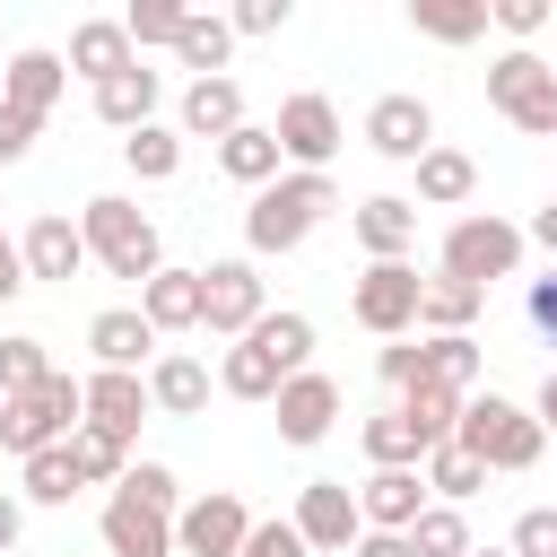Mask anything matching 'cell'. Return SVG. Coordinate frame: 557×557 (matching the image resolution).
I'll return each instance as SVG.
<instances>
[{
  "instance_id": "1",
  "label": "cell",
  "mask_w": 557,
  "mask_h": 557,
  "mask_svg": "<svg viewBox=\"0 0 557 557\" xmlns=\"http://www.w3.org/2000/svg\"><path fill=\"white\" fill-rule=\"evenodd\" d=\"M78 426H87V383H78V374H61V366H52L35 392H9V400H0V444H9L17 461H35V453L70 444Z\"/></svg>"
},
{
  "instance_id": "2",
  "label": "cell",
  "mask_w": 557,
  "mask_h": 557,
  "mask_svg": "<svg viewBox=\"0 0 557 557\" xmlns=\"http://www.w3.org/2000/svg\"><path fill=\"white\" fill-rule=\"evenodd\" d=\"M331 209H339L331 174H278L270 191H252V209H244V244H252V252H296Z\"/></svg>"
},
{
  "instance_id": "3",
  "label": "cell",
  "mask_w": 557,
  "mask_h": 557,
  "mask_svg": "<svg viewBox=\"0 0 557 557\" xmlns=\"http://www.w3.org/2000/svg\"><path fill=\"white\" fill-rule=\"evenodd\" d=\"M453 444L479 461V470H531L540 453H548V426L522 409V400H505V392H487V400H470L461 409V426H453Z\"/></svg>"
},
{
  "instance_id": "4",
  "label": "cell",
  "mask_w": 557,
  "mask_h": 557,
  "mask_svg": "<svg viewBox=\"0 0 557 557\" xmlns=\"http://www.w3.org/2000/svg\"><path fill=\"white\" fill-rule=\"evenodd\" d=\"M78 235H87V261H104L113 278H157L165 261H157V226H148V209L139 200H122V191H104V200H87V218H78Z\"/></svg>"
},
{
  "instance_id": "5",
  "label": "cell",
  "mask_w": 557,
  "mask_h": 557,
  "mask_svg": "<svg viewBox=\"0 0 557 557\" xmlns=\"http://www.w3.org/2000/svg\"><path fill=\"white\" fill-rule=\"evenodd\" d=\"M487 104H496L513 131L548 139V131H557V70H548L531 44H513V52H496V61H487Z\"/></svg>"
},
{
  "instance_id": "6",
  "label": "cell",
  "mask_w": 557,
  "mask_h": 557,
  "mask_svg": "<svg viewBox=\"0 0 557 557\" xmlns=\"http://www.w3.org/2000/svg\"><path fill=\"white\" fill-rule=\"evenodd\" d=\"M513 270H522V226H505V218H453L444 278H470L487 296V278H513Z\"/></svg>"
},
{
  "instance_id": "7",
  "label": "cell",
  "mask_w": 557,
  "mask_h": 557,
  "mask_svg": "<svg viewBox=\"0 0 557 557\" xmlns=\"http://www.w3.org/2000/svg\"><path fill=\"white\" fill-rule=\"evenodd\" d=\"M287 522L305 531V548H313V557H348V548L366 540V513H357V487H348V479H305Z\"/></svg>"
},
{
  "instance_id": "8",
  "label": "cell",
  "mask_w": 557,
  "mask_h": 557,
  "mask_svg": "<svg viewBox=\"0 0 557 557\" xmlns=\"http://www.w3.org/2000/svg\"><path fill=\"white\" fill-rule=\"evenodd\" d=\"M261 313H270V305H261V270H252V252H235V261H209V270H200V331L244 339Z\"/></svg>"
},
{
  "instance_id": "9",
  "label": "cell",
  "mask_w": 557,
  "mask_h": 557,
  "mask_svg": "<svg viewBox=\"0 0 557 557\" xmlns=\"http://www.w3.org/2000/svg\"><path fill=\"white\" fill-rule=\"evenodd\" d=\"M418 296H426V278H418L409 261H366V278L348 287V313H357L374 339H400V331L418 322Z\"/></svg>"
},
{
  "instance_id": "10",
  "label": "cell",
  "mask_w": 557,
  "mask_h": 557,
  "mask_svg": "<svg viewBox=\"0 0 557 557\" xmlns=\"http://www.w3.org/2000/svg\"><path fill=\"white\" fill-rule=\"evenodd\" d=\"M244 540H252V513L226 487H209L174 513V557H244Z\"/></svg>"
},
{
  "instance_id": "11",
  "label": "cell",
  "mask_w": 557,
  "mask_h": 557,
  "mask_svg": "<svg viewBox=\"0 0 557 557\" xmlns=\"http://www.w3.org/2000/svg\"><path fill=\"white\" fill-rule=\"evenodd\" d=\"M270 131H278V148H287L296 174H322V165L339 157V104H331V96H287Z\"/></svg>"
},
{
  "instance_id": "12",
  "label": "cell",
  "mask_w": 557,
  "mask_h": 557,
  "mask_svg": "<svg viewBox=\"0 0 557 557\" xmlns=\"http://www.w3.org/2000/svg\"><path fill=\"white\" fill-rule=\"evenodd\" d=\"M366 148L392 157V165H418V157L435 148V113H426V96H374V104H366Z\"/></svg>"
},
{
  "instance_id": "13",
  "label": "cell",
  "mask_w": 557,
  "mask_h": 557,
  "mask_svg": "<svg viewBox=\"0 0 557 557\" xmlns=\"http://www.w3.org/2000/svg\"><path fill=\"white\" fill-rule=\"evenodd\" d=\"M104 548H113V557H174V513L148 505V496H131V487H113V505H104Z\"/></svg>"
},
{
  "instance_id": "14",
  "label": "cell",
  "mask_w": 557,
  "mask_h": 557,
  "mask_svg": "<svg viewBox=\"0 0 557 557\" xmlns=\"http://www.w3.org/2000/svg\"><path fill=\"white\" fill-rule=\"evenodd\" d=\"M17 252H26V278H44V287H70V278L87 270V235H78L61 209H44V218L17 235Z\"/></svg>"
},
{
  "instance_id": "15",
  "label": "cell",
  "mask_w": 557,
  "mask_h": 557,
  "mask_svg": "<svg viewBox=\"0 0 557 557\" xmlns=\"http://www.w3.org/2000/svg\"><path fill=\"white\" fill-rule=\"evenodd\" d=\"M331 418H339V383H331V374L305 366V374L278 383V435H287V444H322Z\"/></svg>"
},
{
  "instance_id": "16",
  "label": "cell",
  "mask_w": 557,
  "mask_h": 557,
  "mask_svg": "<svg viewBox=\"0 0 557 557\" xmlns=\"http://www.w3.org/2000/svg\"><path fill=\"white\" fill-rule=\"evenodd\" d=\"M157 400H148V374H113V366H96L87 374V426H104V435H139V418H148Z\"/></svg>"
},
{
  "instance_id": "17",
  "label": "cell",
  "mask_w": 557,
  "mask_h": 557,
  "mask_svg": "<svg viewBox=\"0 0 557 557\" xmlns=\"http://www.w3.org/2000/svg\"><path fill=\"white\" fill-rule=\"evenodd\" d=\"M61 87H70V61H61V52H44V44H35V52H17V61L0 70V104H17V113H35V122L61 104Z\"/></svg>"
},
{
  "instance_id": "18",
  "label": "cell",
  "mask_w": 557,
  "mask_h": 557,
  "mask_svg": "<svg viewBox=\"0 0 557 557\" xmlns=\"http://www.w3.org/2000/svg\"><path fill=\"white\" fill-rule=\"evenodd\" d=\"M357 244L374 252V261H409V244H418V200H400V191H374V200H357Z\"/></svg>"
},
{
  "instance_id": "19",
  "label": "cell",
  "mask_w": 557,
  "mask_h": 557,
  "mask_svg": "<svg viewBox=\"0 0 557 557\" xmlns=\"http://www.w3.org/2000/svg\"><path fill=\"white\" fill-rule=\"evenodd\" d=\"M357 513H366V531H418L426 479H418V470H374V479L357 487Z\"/></svg>"
},
{
  "instance_id": "20",
  "label": "cell",
  "mask_w": 557,
  "mask_h": 557,
  "mask_svg": "<svg viewBox=\"0 0 557 557\" xmlns=\"http://www.w3.org/2000/svg\"><path fill=\"white\" fill-rule=\"evenodd\" d=\"M244 131V87L235 78H191L183 87V139H235Z\"/></svg>"
},
{
  "instance_id": "21",
  "label": "cell",
  "mask_w": 557,
  "mask_h": 557,
  "mask_svg": "<svg viewBox=\"0 0 557 557\" xmlns=\"http://www.w3.org/2000/svg\"><path fill=\"white\" fill-rule=\"evenodd\" d=\"M87 348H96V366L139 374V357L157 348V331H148V313H139V305H113V313H96V322H87Z\"/></svg>"
},
{
  "instance_id": "22",
  "label": "cell",
  "mask_w": 557,
  "mask_h": 557,
  "mask_svg": "<svg viewBox=\"0 0 557 557\" xmlns=\"http://www.w3.org/2000/svg\"><path fill=\"white\" fill-rule=\"evenodd\" d=\"M218 165H226L244 191H270V183H278V165H287V148H278V131H270V122H244L235 139H218Z\"/></svg>"
},
{
  "instance_id": "23",
  "label": "cell",
  "mask_w": 557,
  "mask_h": 557,
  "mask_svg": "<svg viewBox=\"0 0 557 557\" xmlns=\"http://www.w3.org/2000/svg\"><path fill=\"white\" fill-rule=\"evenodd\" d=\"M70 70H87L96 87H104V78H122V70H139V52H131L122 17H87V26L70 35Z\"/></svg>"
},
{
  "instance_id": "24",
  "label": "cell",
  "mask_w": 557,
  "mask_h": 557,
  "mask_svg": "<svg viewBox=\"0 0 557 557\" xmlns=\"http://www.w3.org/2000/svg\"><path fill=\"white\" fill-rule=\"evenodd\" d=\"M139 313L148 331H200V270H157L139 287Z\"/></svg>"
},
{
  "instance_id": "25",
  "label": "cell",
  "mask_w": 557,
  "mask_h": 557,
  "mask_svg": "<svg viewBox=\"0 0 557 557\" xmlns=\"http://www.w3.org/2000/svg\"><path fill=\"white\" fill-rule=\"evenodd\" d=\"M148 400H157L165 418H200V409H209V366H200V357H157V366H148Z\"/></svg>"
},
{
  "instance_id": "26",
  "label": "cell",
  "mask_w": 557,
  "mask_h": 557,
  "mask_svg": "<svg viewBox=\"0 0 557 557\" xmlns=\"http://www.w3.org/2000/svg\"><path fill=\"white\" fill-rule=\"evenodd\" d=\"M96 113H104L122 139L148 131V122H157V70H122V78H104V87H96Z\"/></svg>"
},
{
  "instance_id": "27",
  "label": "cell",
  "mask_w": 557,
  "mask_h": 557,
  "mask_svg": "<svg viewBox=\"0 0 557 557\" xmlns=\"http://www.w3.org/2000/svg\"><path fill=\"white\" fill-rule=\"evenodd\" d=\"M470 191H479V165H470L461 148H426V157H418V200H426V209H461Z\"/></svg>"
},
{
  "instance_id": "28",
  "label": "cell",
  "mask_w": 557,
  "mask_h": 557,
  "mask_svg": "<svg viewBox=\"0 0 557 557\" xmlns=\"http://www.w3.org/2000/svg\"><path fill=\"white\" fill-rule=\"evenodd\" d=\"M479 305H487V296H479L470 278H444V270H435V278H426V296H418V322H426L435 339H453V331H470V322H479Z\"/></svg>"
},
{
  "instance_id": "29",
  "label": "cell",
  "mask_w": 557,
  "mask_h": 557,
  "mask_svg": "<svg viewBox=\"0 0 557 557\" xmlns=\"http://www.w3.org/2000/svg\"><path fill=\"white\" fill-rule=\"evenodd\" d=\"M461 409H470V400H461V392H444V383H409V392H400V418L418 426V444H426V453H435V444H453Z\"/></svg>"
},
{
  "instance_id": "30",
  "label": "cell",
  "mask_w": 557,
  "mask_h": 557,
  "mask_svg": "<svg viewBox=\"0 0 557 557\" xmlns=\"http://www.w3.org/2000/svg\"><path fill=\"white\" fill-rule=\"evenodd\" d=\"M226 52H235V17H183V44H174V61L183 70H200V78H226Z\"/></svg>"
},
{
  "instance_id": "31",
  "label": "cell",
  "mask_w": 557,
  "mask_h": 557,
  "mask_svg": "<svg viewBox=\"0 0 557 557\" xmlns=\"http://www.w3.org/2000/svg\"><path fill=\"white\" fill-rule=\"evenodd\" d=\"M244 339H252L278 374H305V357H313V322H305V313H261Z\"/></svg>"
},
{
  "instance_id": "32",
  "label": "cell",
  "mask_w": 557,
  "mask_h": 557,
  "mask_svg": "<svg viewBox=\"0 0 557 557\" xmlns=\"http://www.w3.org/2000/svg\"><path fill=\"white\" fill-rule=\"evenodd\" d=\"M122 165H131L139 183H174V174H183V131H165V122L131 131V139H122Z\"/></svg>"
},
{
  "instance_id": "33",
  "label": "cell",
  "mask_w": 557,
  "mask_h": 557,
  "mask_svg": "<svg viewBox=\"0 0 557 557\" xmlns=\"http://www.w3.org/2000/svg\"><path fill=\"white\" fill-rule=\"evenodd\" d=\"M479 366H487V348H479L470 331H453V339H426V374H418V383H444V392H461V400H470Z\"/></svg>"
},
{
  "instance_id": "34",
  "label": "cell",
  "mask_w": 557,
  "mask_h": 557,
  "mask_svg": "<svg viewBox=\"0 0 557 557\" xmlns=\"http://www.w3.org/2000/svg\"><path fill=\"white\" fill-rule=\"evenodd\" d=\"M70 461H78L87 487H122V479H131V444L104 435V426H78V435H70Z\"/></svg>"
},
{
  "instance_id": "35",
  "label": "cell",
  "mask_w": 557,
  "mask_h": 557,
  "mask_svg": "<svg viewBox=\"0 0 557 557\" xmlns=\"http://www.w3.org/2000/svg\"><path fill=\"white\" fill-rule=\"evenodd\" d=\"M409 26L435 35V44H470V35H487V0H418Z\"/></svg>"
},
{
  "instance_id": "36",
  "label": "cell",
  "mask_w": 557,
  "mask_h": 557,
  "mask_svg": "<svg viewBox=\"0 0 557 557\" xmlns=\"http://www.w3.org/2000/svg\"><path fill=\"white\" fill-rule=\"evenodd\" d=\"M278 383H287V374H278L252 339H235V348H226V366H218V392H235V400H278Z\"/></svg>"
},
{
  "instance_id": "37",
  "label": "cell",
  "mask_w": 557,
  "mask_h": 557,
  "mask_svg": "<svg viewBox=\"0 0 557 557\" xmlns=\"http://www.w3.org/2000/svg\"><path fill=\"white\" fill-rule=\"evenodd\" d=\"M366 461H374V470H418L426 444H418V426H409L400 409H383V418H366Z\"/></svg>"
},
{
  "instance_id": "38",
  "label": "cell",
  "mask_w": 557,
  "mask_h": 557,
  "mask_svg": "<svg viewBox=\"0 0 557 557\" xmlns=\"http://www.w3.org/2000/svg\"><path fill=\"white\" fill-rule=\"evenodd\" d=\"M183 17H191L183 0H131V9H122V35H131V52H148V44L174 52V44H183Z\"/></svg>"
},
{
  "instance_id": "39",
  "label": "cell",
  "mask_w": 557,
  "mask_h": 557,
  "mask_svg": "<svg viewBox=\"0 0 557 557\" xmlns=\"http://www.w3.org/2000/svg\"><path fill=\"white\" fill-rule=\"evenodd\" d=\"M78 487H87V479H78L70 444H52V453H35V461H26V496H35V505H70Z\"/></svg>"
},
{
  "instance_id": "40",
  "label": "cell",
  "mask_w": 557,
  "mask_h": 557,
  "mask_svg": "<svg viewBox=\"0 0 557 557\" xmlns=\"http://www.w3.org/2000/svg\"><path fill=\"white\" fill-rule=\"evenodd\" d=\"M426 487H435L444 505H461V496H479V487H487V470H479L461 444H435V453H426Z\"/></svg>"
},
{
  "instance_id": "41",
  "label": "cell",
  "mask_w": 557,
  "mask_h": 557,
  "mask_svg": "<svg viewBox=\"0 0 557 557\" xmlns=\"http://www.w3.org/2000/svg\"><path fill=\"white\" fill-rule=\"evenodd\" d=\"M409 548H418V557H470V522H461V505H426L418 531H409Z\"/></svg>"
},
{
  "instance_id": "42",
  "label": "cell",
  "mask_w": 557,
  "mask_h": 557,
  "mask_svg": "<svg viewBox=\"0 0 557 557\" xmlns=\"http://www.w3.org/2000/svg\"><path fill=\"white\" fill-rule=\"evenodd\" d=\"M44 374H52L44 339H26V331H17V339H0V400H9V392H35Z\"/></svg>"
},
{
  "instance_id": "43",
  "label": "cell",
  "mask_w": 557,
  "mask_h": 557,
  "mask_svg": "<svg viewBox=\"0 0 557 557\" xmlns=\"http://www.w3.org/2000/svg\"><path fill=\"white\" fill-rule=\"evenodd\" d=\"M487 17H496V26L513 35V44H531V35H540V26L557 17V0H487Z\"/></svg>"
},
{
  "instance_id": "44",
  "label": "cell",
  "mask_w": 557,
  "mask_h": 557,
  "mask_svg": "<svg viewBox=\"0 0 557 557\" xmlns=\"http://www.w3.org/2000/svg\"><path fill=\"white\" fill-rule=\"evenodd\" d=\"M505 548H513V557H557V505H531Z\"/></svg>"
},
{
  "instance_id": "45",
  "label": "cell",
  "mask_w": 557,
  "mask_h": 557,
  "mask_svg": "<svg viewBox=\"0 0 557 557\" xmlns=\"http://www.w3.org/2000/svg\"><path fill=\"white\" fill-rule=\"evenodd\" d=\"M374 366H383V383H392V392H409V383L426 374V339H383V357H374Z\"/></svg>"
},
{
  "instance_id": "46",
  "label": "cell",
  "mask_w": 557,
  "mask_h": 557,
  "mask_svg": "<svg viewBox=\"0 0 557 557\" xmlns=\"http://www.w3.org/2000/svg\"><path fill=\"white\" fill-rule=\"evenodd\" d=\"M244 557H313V548H305V531H296V522H252Z\"/></svg>"
},
{
  "instance_id": "47",
  "label": "cell",
  "mask_w": 557,
  "mask_h": 557,
  "mask_svg": "<svg viewBox=\"0 0 557 557\" xmlns=\"http://www.w3.org/2000/svg\"><path fill=\"white\" fill-rule=\"evenodd\" d=\"M35 131H44L35 113H17V104H0V165H17V157L35 148Z\"/></svg>"
},
{
  "instance_id": "48",
  "label": "cell",
  "mask_w": 557,
  "mask_h": 557,
  "mask_svg": "<svg viewBox=\"0 0 557 557\" xmlns=\"http://www.w3.org/2000/svg\"><path fill=\"white\" fill-rule=\"evenodd\" d=\"M287 26V0H244L235 9V35H278Z\"/></svg>"
},
{
  "instance_id": "49",
  "label": "cell",
  "mask_w": 557,
  "mask_h": 557,
  "mask_svg": "<svg viewBox=\"0 0 557 557\" xmlns=\"http://www.w3.org/2000/svg\"><path fill=\"white\" fill-rule=\"evenodd\" d=\"M17 287H35V278H26V252H17V235H0V305H9Z\"/></svg>"
},
{
  "instance_id": "50",
  "label": "cell",
  "mask_w": 557,
  "mask_h": 557,
  "mask_svg": "<svg viewBox=\"0 0 557 557\" xmlns=\"http://www.w3.org/2000/svg\"><path fill=\"white\" fill-rule=\"evenodd\" d=\"M531 322H540V339L557 331V270H548V278H531Z\"/></svg>"
},
{
  "instance_id": "51",
  "label": "cell",
  "mask_w": 557,
  "mask_h": 557,
  "mask_svg": "<svg viewBox=\"0 0 557 557\" xmlns=\"http://www.w3.org/2000/svg\"><path fill=\"white\" fill-rule=\"evenodd\" d=\"M348 557H418V548H409V531H366Z\"/></svg>"
},
{
  "instance_id": "52",
  "label": "cell",
  "mask_w": 557,
  "mask_h": 557,
  "mask_svg": "<svg viewBox=\"0 0 557 557\" xmlns=\"http://www.w3.org/2000/svg\"><path fill=\"white\" fill-rule=\"evenodd\" d=\"M17 531H26V505H17V496H0V548H17Z\"/></svg>"
},
{
  "instance_id": "53",
  "label": "cell",
  "mask_w": 557,
  "mask_h": 557,
  "mask_svg": "<svg viewBox=\"0 0 557 557\" xmlns=\"http://www.w3.org/2000/svg\"><path fill=\"white\" fill-rule=\"evenodd\" d=\"M531 418H540V426L557 435V366H548V383H540V400H531Z\"/></svg>"
},
{
  "instance_id": "54",
  "label": "cell",
  "mask_w": 557,
  "mask_h": 557,
  "mask_svg": "<svg viewBox=\"0 0 557 557\" xmlns=\"http://www.w3.org/2000/svg\"><path fill=\"white\" fill-rule=\"evenodd\" d=\"M531 244H548V252H557V200H548V209L531 218Z\"/></svg>"
},
{
  "instance_id": "55",
  "label": "cell",
  "mask_w": 557,
  "mask_h": 557,
  "mask_svg": "<svg viewBox=\"0 0 557 557\" xmlns=\"http://www.w3.org/2000/svg\"><path fill=\"white\" fill-rule=\"evenodd\" d=\"M470 557H513V548H470Z\"/></svg>"
},
{
  "instance_id": "56",
  "label": "cell",
  "mask_w": 557,
  "mask_h": 557,
  "mask_svg": "<svg viewBox=\"0 0 557 557\" xmlns=\"http://www.w3.org/2000/svg\"><path fill=\"white\" fill-rule=\"evenodd\" d=\"M548 348H557V331H548Z\"/></svg>"
}]
</instances>
